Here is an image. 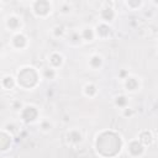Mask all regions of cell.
Returning <instances> with one entry per match:
<instances>
[{
  "instance_id": "obj_1",
  "label": "cell",
  "mask_w": 158,
  "mask_h": 158,
  "mask_svg": "<svg viewBox=\"0 0 158 158\" xmlns=\"http://www.w3.org/2000/svg\"><path fill=\"white\" fill-rule=\"evenodd\" d=\"M53 10V4L49 1H33L32 2V12L37 17H47Z\"/></svg>"
},
{
  "instance_id": "obj_2",
  "label": "cell",
  "mask_w": 158,
  "mask_h": 158,
  "mask_svg": "<svg viewBox=\"0 0 158 158\" xmlns=\"http://www.w3.org/2000/svg\"><path fill=\"white\" fill-rule=\"evenodd\" d=\"M99 15H100L101 22L107 23V25L111 23L115 20V17H116V11H115V9L112 6V2H107V1L104 2L102 4V7L100 9Z\"/></svg>"
},
{
  "instance_id": "obj_3",
  "label": "cell",
  "mask_w": 158,
  "mask_h": 158,
  "mask_svg": "<svg viewBox=\"0 0 158 158\" xmlns=\"http://www.w3.org/2000/svg\"><path fill=\"white\" fill-rule=\"evenodd\" d=\"M144 151H146L144 146H143V144H142L137 138H136V139L130 141L128 147H127V152L130 153V156H131V157L138 158V157H141V156L144 153Z\"/></svg>"
},
{
  "instance_id": "obj_4",
  "label": "cell",
  "mask_w": 158,
  "mask_h": 158,
  "mask_svg": "<svg viewBox=\"0 0 158 158\" xmlns=\"http://www.w3.org/2000/svg\"><path fill=\"white\" fill-rule=\"evenodd\" d=\"M27 43H28V41H27V37L22 33V32H15L14 33V36H12V38H11V46L16 49V51H20V49H23V48H26L27 47Z\"/></svg>"
},
{
  "instance_id": "obj_5",
  "label": "cell",
  "mask_w": 158,
  "mask_h": 158,
  "mask_svg": "<svg viewBox=\"0 0 158 158\" xmlns=\"http://www.w3.org/2000/svg\"><path fill=\"white\" fill-rule=\"evenodd\" d=\"M21 111H22V112H27V115H21V116H22V120L26 121V122H33V121L37 120V117H38V110H37V107H35V106H32V105H26V106H23ZM21 111H20V112H21Z\"/></svg>"
},
{
  "instance_id": "obj_6",
  "label": "cell",
  "mask_w": 158,
  "mask_h": 158,
  "mask_svg": "<svg viewBox=\"0 0 158 158\" xmlns=\"http://www.w3.org/2000/svg\"><path fill=\"white\" fill-rule=\"evenodd\" d=\"M21 25H22L21 19L19 16H16V15H9L6 17V20H5V26H6V28L9 31L19 32V30L21 28Z\"/></svg>"
},
{
  "instance_id": "obj_7",
  "label": "cell",
  "mask_w": 158,
  "mask_h": 158,
  "mask_svg": "<svg viewBox=\"0 0 158 158\" xmlns=\"http://www.w3.org/2000/svg\"><path fill=\"white\" fill-rule=\"evenodd\" d=\"M48 62H49V67L53 68V69H58L63 65V62H64V57L62 56V53L59 52H52L49 56H48Z\"/></svg>"
},
{
  "instance_id": "obj_8",
  "label": "cell",
  "mask_w": 158,
  "mask_h": 158,
  "mask_svg": "<svg viewBox=\"0 0 158 158\" xmlns=\"http://www.w3.org/2000/svg\"><path fill=\"white\" fill-rule=\"evenodd\" d=\"M123 85H125V88H126L127 91L133 93V91L138 90V88H139V81H138V79H137L136 77H130V75H128V77L123 80Z\"/></svg>"
},
{
  "instance_id": "obj_9",
  "label": "cell",
  "mask_w": 158,
  "mask_h": 158,
  "mask_svg": "<svg viewBox=\"0 0 158 158\" xmlns=\"http://www.w3.org/2000/svg\"><path fill=\"white\" fill-rule=\"evenodd\" d=\"M95 36L99 37V38H106L109 35H110V26L107 23H104V22H100L95 28Z\"/></svg>"
},
{
  "instance_id": "obj_10",
  "label": "cell",
  "mask_w": 158,
  "mask_h": 158,
  "mask_svg": "<svg viewBox=\"0 0 158 158\" xmlns=\"http://www.w3.org/2000/svg\"><path fill=\"white\" fill-rule=\"evenodd\" d=\"M102 63H104V59H102V57L100 56V54H93L90 58H89V62H88V64H89V67L93 69V70H99L101 67H102Z\"/></svg>"
},
{
  "instance_id": "obj_11",
  "label": "cell",
  "mask_w": 158,
  "mask_h": 158,
  "mask_svg": "<svg viewBox=\"0 0 158 158\" xmlns=\"http://www.w3.org/2000/svg\"><path fill=\"white\" fill-rule=\"evenodd\" d=\"M80 38L86 41V42H91L94 41V38L96 37L95 36V31H94V27H85L84 30L80 31Z\"/></svg>"
},
{
  "instance_id": "obj_12",
  "label": "cell",
  "mask_w": 158,
  "mask_h": 158,
  "mask_svg": "<svg viewBox=\"0 0 158 158\" xmlns=\"http://www.w3.org/2000/svg\"><path fill=\"white\" fill-rule=\"evenodd\" d=\"M67 139H68V142H70V143H79V142H81L83 136H81L80 131H78V130H72V131H69V132L67 133Z\"/></svg>"
},
{
  "instance_id": "obj_13",
  "label": "cell",
  "mask_w": 158,
  "mask_h": 158,
  "mask_svg": "<svg viewBox=\"0 0 158 158\" xmlns=\"http://www.w3.org/2000/svg\"><path fill=\"white\" fill-rule=\"evenodd\" d=\"M83 93H84V95L88 96V98H94V96L98 94V88H96V85L93 84V83H86V84L84 85V88H83Z\"/></svg>"
},
{
  "instance_id": "obj_14",
  "label": "cell",
  "mask_w": 158,
  "mask_h": 158,
  "mask_svg": "<svg viewBox=\"0 0 158 158\" xmlns=\"http://www.w3.org/2000/svg\"><path fill=\"white\" fill-rule=\"evenodd\" d=\"M1 85H2L6 90H10V89H12V88L16 85V81H15V79H14L11 75H6V77L2 78Z\"/></svg>"
},
{
  "instance_id": "obj_15",
  "label": "cell",
  "mask_w": 158,
  "mask_h": 158,
  "mask_svg": "<svg viewBox=\"0 0 158 158\" xmlns=\"http://www.w3.org/2000/svg\"><path fill=\"white\" fill-rule=\"evenodd\" d=\"M114 102H115V105H116L117 107H120L121 110L125 109L126 106H128V99H127V96H125V95H118V96H116L115 100H114Z\"/></svg>"
},
{
  "instance_id": "obj_16",
  "label": "cell",
  "mask_w": 158,
  "mask_h": 158,
  "mask_svg": "<svg viewBox=\"0 0 158 158\" xmlns=\"http://www.w3.org/2000/svg\"><path fill=\"white\" fill-rule=\"evenodd\" d=\"M42 75H43L46 79H48V80H53V79L57 77V70L53 69V68H51V67H46V68H43V70H42Z\"/></svg>"
},
{
  "instance_id": "obj_17",
  "label": "cell",
  "mask_w": 158,
  "mask_h": 158,
  "mask_svg": "<svg viewBox=\"0 0 158 158\" xmlns=\"http://www.w3.org/2000/svg\"><path fill=\"white\" fill-rule=\"evenodd\" d=\"M40 130L42 132H49L52 130V122L49 120H47V118L41 120V122H40Z\"/></svg>"
},
{
  "instance_id": "obj_18",
  "label": "cell",
  "mask_w": 158,
  "mask_h": 158,
  "mask_svg": "<svg viewBox=\"0 0 158 158\" xmlns=\"http://www.w3.org/2000/svg\"><path fill=\"white\" fill-rule=\"evenodd\" d=\"M125 5L131 10H138L143 5V2L142 1H137V0H131V1H125Z\"/></svg>"
},
{
  "instance_id": "obj_19",
  "label": "cell",
  "mask_w": 158,
  "mask_h": 158,
  "mask_svg": "<svg viewBox=\"0 0 158 158\" xmlns=\"http://www.w3.org/2000/svg\"><path fill=\"white\" fill-rule=\"evenodd\" d=\"M70 10H72V5H70L68 1H64V2H62V4L59 5V12L63 14V15L69 14Z\"/></svg>"
},
{
  "instance_id": "obj_20",
  "label": "cell",
  "mask_w": 158,
  "mask_h": 158,
  "mask_svg": "<svg viewBox=\"0 0 158 158\" xmlns=\"http://www.w3.org/2000/svg\"><path fill=\"white\" fill-rule=\"evenodd\" d=\"M52 33H53V36H54L56 38H58V37H62V36H63L64 30H63L62 26H54V27L52 28Z\"/></svg>"
},
{
  "instance_id": "obj_21",
  "label": "cell",
  "mask_w": 158,
  "mask_h": 158,
  "mask_svg": "<svg viewBox=\"0 0 158 158\" xmlns=\"http://www.w3.org/2000/svg\"><path fill=\"white\" fill-rule=\"evenodd\" d=\"M133 114H135V112H133L132 107H130V106H126L125 109H122V115L126 116V117H131Z\"/></svg>"
},
{
  "instance_id": "obj_22",
  "label": "cell",
  "mask_w": 158,
  "mask_h": 158,
  "mask_svg": "<svg viewBox=\"0 0 158 158\" xmlns=\"http://www.w3.org/2000/svg\"><path fill=\"white\" fill-rule=\"evenodd\" d=\"M0 54H1V51H0Z\"/></svg>"
}]
</instances>
